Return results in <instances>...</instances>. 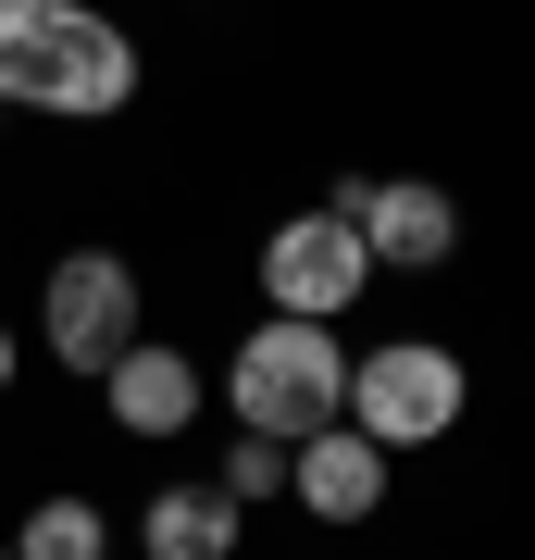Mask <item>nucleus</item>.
I'll use <instances>...</instances> for the list:
<instances>
[{
	"mask_svg": "<svg viewBox=\"0 0 535 560\" xmlns=\"http://www.w3.org/2000/svg\"><path fill=\"white\" fill-rule=\"evenodd\" d=\"M138 548L150 560H237V499L224 486H162L138 511Z\"/></svg>",
	"mask_w": 535,
	"mask_h": 560,
	"instance_id": "nucleus-9",
	"label": "nucleus"
},
{
	"mask_svg": "<svg viewBox=\"0 0 535 560\" xmlns=\"http://www.w3.org/2000/svg\"><path fill=\"white\" fill-rule=\"evenodd\" d=\"M0 560H13V548H0Z\"/></svg>",
	"mask_w": 535,
	"mask_h": 560,
	"instance_id": "nucleus-13",
	"label": "nucleus"
},
{
	"mask_svg": "<svg viewBox=\"0 0 535 560\" xmlns=\"http://www.w3.org/2000/svg\"><path fill=\"white\" fill-rule=\"evenodd\" d=\"M138 101V38L88 0H0V113L100 125Z\"/></svg>",
	"mask_w": 535,
	"mask_h": 560,
	"instance_id": "nucleus-1",
	"label": "nucleus"
},
{
	"mask_svg": "<svg viewBox=\"0 0 535 560\" xmlns=\"http://www.w3.org/2000/svg\"><path fill=\"white\" fill-rule=\"evenodd\" d=\"M287 499L312 523H374L386 511V448L361 436V423H324V436L287 448Z\"/></svg>",
	"mask_w": 535,
	"mask_h": 560,
	"instance_id": "nucleus-7",
	"label": "nucleus"
},
{
	"mask_svg": "<svg viewBox=\"0 0 535 560\" xmlns=\"http://www.w3.org/2000/svg\"><path fill=\"white\" fill-rule=\"evenodd\" d=\"M212 486H224L237 511H249V499H287V448H275V436H237V460H224Z\"/></svg>",
	"mask_w": 535,
	"mask_h": 560,
	"instance_id": "nucleus-11",
	"label": "nucleus"
},
{
	"mask_svg": "<svg viewBox=\"0 0 535 560\" xmlns=\"http://www.w3.org/2000/svg\"><path fill=\"white\" fill-rule=\"evenodd\" d=\"M38 349L75 374H113V349H138V275L113 249H62L38 287Z\"/></svg>",
	"mask_w": 535,
	"mask_h": 560,
	"instance_id": "nucleus-5",
	"label": "nucleus"
},
{
	"mask_svg": "<svg viewBox=\"0 0 535 560\" xmlns=\"http://www.w3.org/2000/svg\"><path fill=\"white\" fill-rule=\"evenodd\" d=\"M349 423H361L374 448H437L449 423H461V361L423 349V337L361 349V361H349Z\"/></svg>",
	"mask_w": 535,
	"mask_h": 560,
	"instance_id": "nucleus-3",
	"label": "nucleus"
},
{
	"mask_svg": "<svg viewBox=\"0 0 535 560\" xmlns=\"http://www.w3.org/2000/svg\"><path fill=\"white\" fill-rule=\"evenodd\" d=\"M0 386H13V324H0Z\"/></svg>",
	"mask_w": 535,
	"mask_h": 560,
	"instance_id": "nucleus-12",
	"label": "nucleus"
},
{
	"mask_svg": "<svg viewBox=\"0 0 535 560\" xmlns=\"http://www.w3.org/2000/svg\"><path fill=\"white\" fill-rule=\"evenodd\" d=\"M100 548H113L100 499H38V511H25V536H13V560H100Z\"/></svg>",
	"mask_w": 535,
	"mask_h": 560,
	"instance_id": "nucleus-10",
	"label": "nucleus"
},
{
	"mask_svg": "<svg viewBox=\"0 0 535 560\" xmlns=\"http://www.w3.org/2000/svg\"><path fill=\"white\" fill-rule=\"evenodd\" d=\"M361 287H374V249H361V224L324 200V212H287L275 237H261V300L299 312V324H337Z\"/></svg>",
	"mask_w": 535,
	"mask_h": 560,
	"instance_id": "nucleus-4",
	"label": "nucleus"
},
{
	"mask_svg": "<svg viewBox=\"0 0 535 560\" xmlns=\"http://www.w3.org/2000/svg\"><path fill=\"white\" fill-rule=\"evenodd\" d=\"M224 386H237V436H275V448L349 423V349H337V324H299V312L249 324Z\"/></svg>",
	"mask_w": 535,
	"mask_h": 560,
	"instance_id": "nucleus-2",
	"label": "nucleus"
},
{
	"mask_svg": "<svg viewBox=\"0 0 535 560\" xmlns=\"http://www.w3.org/2000/svg\"><path fill=\"white\" fill-rule=\"evenodd\" d=\"M113 423L125 436H175V423H199V361L187 349H162V337H138V349H113Z\"/></svg>",
	"mask_w": 535,
	"mask_h": 560,
	"instance_id": "nucleus-8",
	"label": "nucleus"
},
{
	"mask_svg": "<svg viewBox=\"0 0 535 560\" xmlns=\"http://www.w3.org/2000/svg\"><path fill=\"white\" fill-rule=\"evenodd\" d=\"M337 212L361 224V249H374V275H437V261L461 249V200L423 175H349Z\"/></svg>",
	"mask_w": 535,
	"mask_h": 560,
	"instance_id": "nucleus-6",
	"label": "nucleus"
}]
</instances>
